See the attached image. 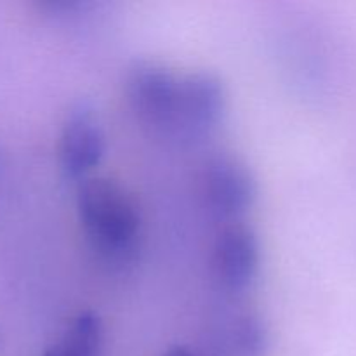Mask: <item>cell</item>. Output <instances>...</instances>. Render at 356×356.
Wrapping results in <instances>:
<instances>
[{
  "mask_svg": "<svg viewBox=\"0 0 356 356\" xmlns=\"http://www.w3.org/2000/svg\"><path fill=\"white\" fill-rule=\"evenodd\" d=\"M104 132L92 111L79 106L70 113L59 138V160L68 176H86L104 155Z\"/></svg>",
  "mask_w": 356,
  "mask_h": 356,
  "instance_id": "5b68a950",
  "label": "cell"
},
{
  "mask_svg": "<svg viewBox=\"0 0 356 356\" xmlns=\"http://www.w3.org/2000/svg\"><path fill=\"white\" fill-rule=\"evenodd\" d=\"M202 193L207 204L222 216H240L256 200V181L245 163L228 153H219L205 162Z\"/></svg>",
  "mask_w": 356,
  "mask_h": 356,
  "instance_id": "3957f363",
  "label": "cell"
},
{
  "mask_svg": "<svg viewBox=\"0 0 356 356\" xmlns=\"http://www.w3.org/2000/svg\"><path fill=\"white\" fill-rule=\"evenodd\" d=\"M103 341V323L94 312H80L59 343L49 348L44 356H96Z\"/></svg>",
  "mask_w": 356,
  "mask_h": 356,
  "instance_id": "52a82bcc",
  "label": "cell"
},
{
  "mask_svg": "<svg viewBox=\"0 0 356 356\" xmlns=\"http://www.w3.org/2000/svg\"><path fill=\"white\" fill-rule=\"evenodd\" d=\"M179 79L167 68L153 63H138L127 76V99L132 111L146 124H177Z\"/></svg>",
  "mask_w": 356,
  "mask_h": 356,
  "instance_id": "7a4b0ae2",
  "label": "cell"
},
{
  "mask_svg": "<svg viewBox=\"0 0 356 356\" xmlns=\"http://www.w3.org/2000/svg\"><path fill=\"white\" fill-rule=\"evenodd\" d=\"M76 212L90 245L101 256H131L141 219L136 200L120 184L104 177L83 181L76 191Z\"/></svg>",
  "mask_w": 356,
  "mask_h": 356,
  "instance_id": "6da1fadb",
  "label": "cell"
},
{
  "mask_svg": "<svg viewBox=\"0 0 356 356\" xmlns=\"http://www.w3.org/2000/svg\"><path fill=\"white\" fill-rule=\"evenodd\" d=\"M216 278L229 291H243L259 268V242L252 228L242 222L226 226L218 235L212 254Z\"/></svg>",
  "mask_w": 356,
  "mask_h": 356,
  "instance_id": "277c9868",
  "label": "cell"
},
{
  "mask_svg": "<svg viewBox=\"0 0 356 356\" xmlns=\"http://www.w3.org/2000/svg\"><path fill=\"white\" fill-rule=\"evenodd\" d=\"M235 343L240 351L249 356H257L266 348V330L257 316L245 315L235 325Z\"/></svg>",
  "mask_w": 356,
  "mask_h": 356,
  "instance_id": "ba28073f",
  "label": "cell"
},
{
  "mask_svg": "<svg viewBox=\"0 0 356 356\" xmlns=\"http://www.w3.org/2000/svg\"><path fill=\"white\" fill-rule=\"evenodd\" d=\"M163 356H193V355H191V351L188 350V348L174 346V348H170V350L167 351V353Z\"/></svg>",
  "mask_w": 356,
  "mask_h": 356,
  "instance_id": "9c48e42d",
  "label": "cell"
},
{
  "mask_svg": "<svg viewBox=\"0 0 356 356\" xmlns=\"http://www.w3.org/2000/svg\"><path fill=\"white\" fill-rule=\"evenodd\" d=\"M225 89L212 73L197 72L179 79L177 124L205 131L221 120L225 113Z\"/></svg>",
  "mask_w": 356,
  "mask_h": 356,
  "instance_id": "8992f818",
  "label": "cell"
}]
</instances>
